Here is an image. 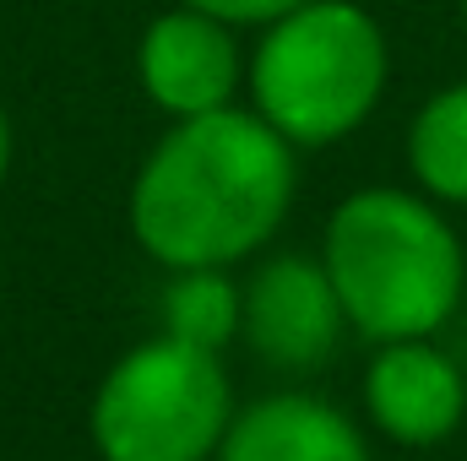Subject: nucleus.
Returning <instances> with one entry per match:
<instances>
[{
  "label": "nucleus",
  "instance_id": "f257e3e1",
  "mask_svg": "<svg viewBox=\"0 0 467 461\" xmlns=\"http://www.w3.org/2000/svg\"><path fill=\"white\" fill-rule=\"evenodd\" d=\"M294 185V141L277 136L261 115H191L141 163L130 190V229L169 271L229 266L277 233Z\"/></svg>",
  "mask_w": 467,
  "mask_h": 461
},
{
  "label": "nucleus",
  "instance_id": "f03ea898",
  "mask_svg": "<svg viewBox=\"0 0 467 461\" xmlns=\"http://www.w3.org/2000/svg\"><path fill=\"white\" fill-rule=\"evenodd\" d=\"M321 266L343 299L353 332L375 343L430 337L462 299V239L451 223L408 190H353L332 212Z\"/></svg>",
  "mask_w": 467,
  "mask_h": 461
},
{
  "label": "nucleus",
  "instance_id": "7ed1b4c3",
  "mask_svg": "<svg viewBox=\"0 0 467 461\" xmlns=\"http://www.w3.org/2000/svg\"><path fill=\"white\" fill-rule=\"evenodd\" d=\"M386 33L353 0H305L266 22L250 66L255 115L294 147L343 141L386 93Z\"/></svg>",
  "mask_w": 467,
  "mask_h": 461
},
{
  "label": "nucleus",
  "instance_id": "20e7f679",
  "mask_svg": "<svg viewBox=\"0 0 467 461\" xmlns=\"http://www.w3.org/2000/svg\"><path fill=\"white\" fill-rule=\"evenodd\" d=\"M234 424L218 353L152 337L125 353L93 396V446L104 461H213Z\"/></svg>",
  "mask_w": 467,
  "mask_h": 461
},
{
  "label": "nucleus",
  "instance_id": "39448f33",
  "mask_svg": "<svg viewBox=\"0 0 467 461\" xmlns=\"http://www.w3.org/2000/svg\"><path fill=\"white\" fill-rule=\"evenodd\" d=\"M343 299L321 261L277 255L244 288V337L277 369H316L343 337Z\"/></svg>",
  "mask_w": 467,
  "mask_h": 461
},
{
  "label": "nucleus",
  "instance_id": "423d86ee",
  "mask_svg": "<svg viewBox=\"0 0 467 461\" xmlns=\"http://www.w3.org/2000/svg\"><path fill=\"white\" fill-rule=\"evenodd\" d=\"M141 87L174 119L229 109L239 87V49L229 38V22L196 5L163 11L141 38Z\"/></svg>",
  "mask_w": 467,
  "mask_h": 461
},
{
  "label": "nucleus",
  "instance_id": "0eeeda50",
  "mask_svg": "<svg viewBox=\"0 0 467 461\" xmlns=\"http://www.w3.org/2000/svg\"><path fill=\"white\" fill-rule=\"evenodd\" d=\"M364 402L386 440L441 446L462 424L467 385L462 369L441 347H430L424 337H408V343H380L369 374H364Z\"/></svg>",
  "mask_w": 467,
  "mask_h": 461
},
{
  "label": "nucleus",
  "instance_id": "6e6552de",
  "mask_svg": "<svg viewBox=\"0 0 467 461\" xmlns=\"http://www.w3.org/2000/svg\"><path fill=\"white\" fill-rule=\"evenodd\" d=\"M218 461H369V446L332 402L266 396L229 424Z\"/></svg>",
  "mask_w": 467,
  "mask_h": 461
},
{
  "label": "nucleus",
  "instance_id": "1a4fd4ad",
  "mask_svg": "<svg viewBox=\"0 0 467 461\" xmlns=\"http://www.w3.org/2000/svg\"><path fill=\"white\" fill-rule=\"evenodd\" d=\"M408 163L435 201L467 207V82L435 93L419 109L408 130Z\"/></svg>",
  "mask_w": 467,
  "mask_h": 461
},
{
  "label": "nucleus",
  "instance_id": "9d476101",
  "mask_svg": "<svg viewBox=\"0 0 467 461\" xmlns=\"http://www.w3.org/2000/svg\"><path fill=\"white\" fill-rule=\"evenodd\" d=\"M163 332L218 353L244 332V293L223 277V266H185L163 288Z\"/></svg>",
  "mask_w": 467,
  "mask_h": 461
},
{
  "label": "nucleus",
  "instance_id": "9b49d317",
  "mask_svg": "<svg viewBox=\"0 0 467 461\" xmlns=\"http://www.w3.org/2000/svg\"><path fill=\"white\" fill-rule=\"evenodd\" d=\"M185 5H196V11H207V16H218V22H229V27H266V22H277V16H288L294 5H305V0H185Z\"/></svg>",
  "mask_w": 467,
  "mask_h": 461
},
{
  "label": "nucleus",
  "instance_id": "f8f14e48",
  "mask_svg": "<svg viewBox=\"0 0 467 461\" xmlns=\"http://www.w3.org/2000/svg\"><path fill=\"white\" fill-rule=\"evenodd\" d=\"M5 163H11V125H5V109H0V179H5Z\"/></svg>",
  "mask_w": 467,
  "mask_h": 461
},
{
  "label": "nucleus",
  "instance_id": "ddd939ff",
  "mask_svg": "<svg viewBox=\"0 0 467 461\" xmlns=\"http://www.w3.org/2000/svg\"><path fill=\"white\" fill-rule=\"evenodd\" d=\"M462 22H467V0H462Z\"/></svg>",
  "mask_w": 467,
  "mask_h": 461
}]
</instances>
